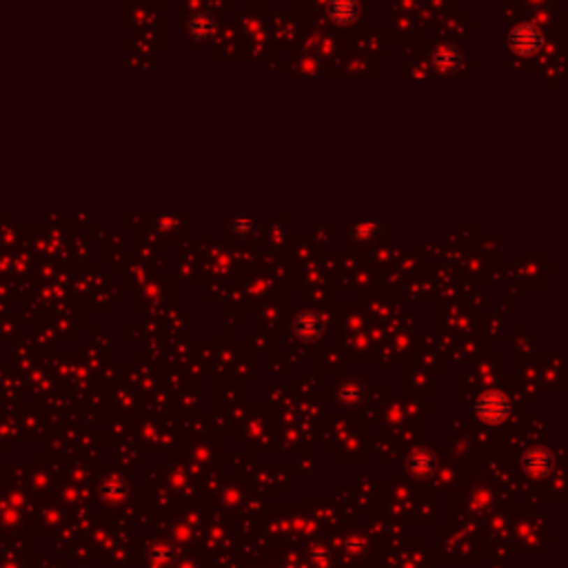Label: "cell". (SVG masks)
Wrapping results in <instances>:
<instances>
[{
  "mask_svg": "<svg viewBox=\"0 0 568 568\" xmlns=\"http://www.w3.org/2000/svg\"><path fill=\"white\" fill-rule=\"evenodd\" d=\"M477 413L482 415V418L490 420V422L502 420L504 415L509 413V402L500 393H486L482 400L477 402Z\"/></svg>",
  "mask_w": 568,
  "mask_h": 568,
  "instance_id": "1",
  "label": "cell"
},
{
  "mask_svg": "<svg viewBox=\"0 0 568 568\" xmlns=\"http://www.w3.org/2000/svg\"><path fill=\"white\" fill-rule=\"evenodd\" d=\"M511 43L513 47L517 49V52H522V54H533L535 49L541 45V34L531 27V24H524V27L520 29H515L513 36H511Z\"/></svg>",
  "mask_w": 568,
  "mask_h": 568,
  "instance_id": "2",
  "label": "cell"
}]
</instances>
